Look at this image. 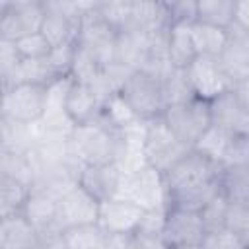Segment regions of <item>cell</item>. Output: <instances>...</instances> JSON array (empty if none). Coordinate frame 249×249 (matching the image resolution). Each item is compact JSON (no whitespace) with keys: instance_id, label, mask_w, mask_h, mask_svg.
I'll use <instances>...</instances> for the list:
<instances>
[{"instance_id":"obj_38","label":"cell","mask_w":249,"mask_h":249,"mask_svg":"<svg viewBox=\"0 0 249 249\" xmlns=\"http://www.w3.org/2000/svg\"><path fill=\"white\" fill-rule=\"evenodd\" d=\"M249 165V136H231L220 167H237Z\"/></svg>"},{"instance_id":"obj_20","label":"cell","mask_w":249,"mask_h":249,"mask_svg":"<svg viewBox=\"0 0 249 249\" xmlns=\"http://www.w3.org/2000/svg\"><path fill=\"white\" fill-rule=\"evenodd\" d=\"M228 31H230V41L220 60L228 70V74L237 84L239 80L249 78V33L241 31L235 25H231Z\"/></svg>"},{"instance_id":"obj_45","label":"cell","mask_w":249,"mask_h":249,"mask_svg":"<svg viewBox=\"0 0 249 249\" xmlns=\"http://www.w3.org/2000/svg\"><path fill=\"white\" fill-rule=\"evenodd\" d=\"M233 89H235V93L239 95V99L249 107V78L239 80V82L233 86Z\"/></svg>"},{"instance_id":"obj_35","label":"cell","mask_w":249,"mask_h":249,"mask_svg":"<svg viewBox=\"0 0 249 249\" xmlns=\"http://www.w3.org/2000/svg\"><path fill=\"white\" fill-rule=\"evenodd\" d=\"M226 230H230L233 235L239 237V241L249 249V208L228 204L226 212Z\"/></svg>"},{"instance_id":"obj_18","label":"cell","mask_w":249,"mask_h":249,"mask_svg":"<svg viewBox=\"0 0 249 249\" xmlns=\"http://www.w3.org/2000/svg\"><path fill=\"white\" fill-rule=\"evenodd\" d=\"M0 249H43V239L23 214H14L0 218Z\"/></svg>"},{"instance_id":"obj_42","label":"cell","mask_w":249,"mask_h":249,"mask_svg":"<svg viewBox=\"0 0 249 249\" xmlns=\"http://www.w3.org/2000/svg\"><path fill=\"white\" fill-rule=\"evenodd\" d=\"M134 249H169L163 241L161 235L158 233H142V231H134Z\"/></svg>"},{"instance_id":"obj_39","label":"cell","mask_w":249,"mask_h":249,"mask_svg":"<svg viewBox=\"0 0 249 249\" xmlns=\"http://www.w3.org/2000/svg\"><path fill=\"white\" fill-rule=\"evenodd\" d=\"M171 25H193L196 21V2L193 0H179V2H165Z\"/></svg>"},{"instance_id":"obj_43","label":"cell","mask_w":249,"mask_h":249,"mask_svg":"<svg viewBox=\"0 0 249 249\" xmlns=\"http://www.w3.org/2000/svg\"><path fill=\"white\" fill-rule=\"evenodd\" d=\"M233 25L239 27L241 31L249 33V0L235 2V12H233Z\"/></svg>"},{"instance_id":"obj_21","label":"cell","mask_w":249,"mask_h":249,"mask_svg":"<svg viewBox=\"0 0 249 249\" xmlns=\"http://www.w3.org/2000/svg\"><path fill=\"white\" fill-rule=\"evenodd\" d=\"M148 41H150V35L136 31V29H126V31L117 33L115 62L124 64L132 70H140L142 60L148 51Z\"/></svg>"},{"instance_id":"obj_10","label":"cell","mask_w":249,"mask_h":249,"mask_svg":"<svg viewBox=\"0 0 249 249\" xmlns=\"http://www.w3.org/2000/svg\"><path fill=\"white\" fill-rule=\"evenodd\" d=\"M115 43H117V31L111 29L99 18L97 4H95L80 19L76 45L86 49L89 54H93L101 66H107L115 62Z\"/></svg>"},{"instance_id":"obj_32","label":"cell","mask_w":249,"mask_h":249,"mask_svg":"<svg viewBox=\"0 0 249 249\" xmlns=\"http://www.w3.org/2000/svg\"><path fill=\"white\" fill-rule=\"evenodd\" d=\"M161 82H163V95H165L167 107L185 103V101H189V99L195 97L193 88H191V82L187 78V70L173 68Z\"/></svg>"},{"instance_id":"obj_17","label":"cell","mask_w":249,"mask_h":249,"mask_svg":"<svg viewBox=\"0 0 249 249\" xmlns=\"http://www.w3.org/2000/svg\"><path fill=\"white\" fill-rule=\"evenodd\" d=\"M64 109H66V115L70 117V121L74 123V126H78V124L91 123L101 115L103 99L97 95V91L91 86L72 80L70 89L66 93Z\"/></svg>"},{"instance_id":"obj_3","label":"cell","mask_w":249,"mask_h":249,"mask_svg":"<svg viewBox=\"0 0 249 249\" xmlns=\"http://www.w3.org/2000/svg\"><path fill=\"white\" fill-rule=\"evenodd\" d=\"M161 119L183 144H187L189 148H195L200 136L212 126L210 101L193 97L185 103L167 107Z\"/></svg>"},{"instance_id":"obj_19","label":"cell","mask_w":249,"mask_h":249,"mask_svg":"<svg viewBox=\"0 0 249 249\" xmlns=\"http://www.w3.org/2000/svg\"><path fill=\"white\" fill-rule=\"evenodd\" d=\"M0 150L2 152H18V154H29L41 134H43V126L41 123L35 124H23V123H16V121H8V119H0Z\"/></svg>"},{"instance_id":"obj_40","label":"cell","mask_w":249,"mask_h":249,"mask_svg":"<svg viewBox=\"0 0 249 249\" xmlns=\"http://www.w3.org/2000/svg\"><path fill=\"white\" fill-rule=\"evenodd\" d=\"M204 249H247L237 235H233L230 230L222 228L216 231H208L200 243Z\"/></svg>"},{"instance_id":"obj_26","label":"cell","mask_w":249,"mask_h":249,"mask_svg":"<svg viewBox=\"0 0 249 249\" xmlns=\"http://www.w3.org/2000/svg\"><path fill=\"white\" fill-rule=\"evenodd\" d=\"M29 195H31L29 185L16 181L12 177L0 175V218L21 214Z\"/></svg>"},{"instance_id":"obj_12","label":"cell","mask_w":249,"mask_h":249,"mask_svg":"<svg viewBox=\"0 0 249 249\" xmlns=\"http://www.w3.org/2000/svg\"><path fill=\"white\" fill-rule=\"evenodd\" d=\"M212 124L230 136H249V107L239 99L235 89H230L210 101Z\"/></svg>"},{"instance_id":"obj_22","label":"cell","mask_w":249,"mask_h":249,"mask_svg":"<svg viewBox=\"0 0 249 249\" xmlns=\"http://www.w3.org/2000/svg\"><path fill=\"white\" fill-rule=\"evenodd\" d=\"M78 27H80V21H76V19H72L60 12H54L45 4V19L41 25V33L51 43V47L76 43Z\"/></svg>"},{"instance_id":"obj_14","label":"cell","mask_w":249,"mask_h":249,"mask_svg":"<svg viewBox=\"0 0 249 249\" xmlns=\"http://www.w3.org/2000/svg\"><path fill=\"white\" fill-rule=\"evenodd\" d=\"M146 210L124 198H109L99 202L97 224L107 233H134L144 218Z\"/></svg>"},{"instance_id":"obj_47","label":"cell","mask_w":249,"mask_h":249,"mask_svg":"<svg viewBox=\"0 0 249 249\" xmlns=\"http://www.w3.org/2000/svg\"><path fill=\"white\" fill-rule=\"evenodd\" d=\"M169 249H204V247L198 243V245H177V247H169Z\"/></svg>"},{"instance_id":"obj_1","label":"cell","mask_w":249,"mask_h":249,"mask_svg":"<svg viewBox=\"0 0 249 249\" xmlns=\"http://www.w3.org/2000/svg\"><path fill=\"white\" fill-rule=\"evenodd\" d=\"M123 146V128L113 126L101 115L86 124L74 126L70 150L84 165L117 163Z\"/></svg>"},{"instance_id":"obj_15","label":"cell","mask_w":249,"mask_h":249,"mask_svg":"<svg viewBox=\"0 0 249 249\" xmlns=\"http://www.w3.org/2000/svg\"><path fill=\"white\" fill-rule=\"evenodd\" d=\"M21 214L39 231L43 243L49 237H54L60 233V230H58V198L56 196H53L45 191L31 189V195H29Z\"/></svg>"},{"instance_id":"obj_5","label":"cell","mask_w":249,"mask_h":249,"mask_svg":"<svg viewBox=\"0 0 249 249\" xmlns=\"http://www.w3.org/2000/svg\"><path fill=\"white\" fill-rule=\"evenodd\" d=\"M189 150L187 144H183L171 128L165 124L163 119L148 121L146 124V140H144V158L150 167L165 175Z\"/></svg>"},{"instance_id":"obj_36","label":"cell","mask_w":249,"mask_h":249,"mask_svg":"<svg viewBox=\"0 0 249 249\" xmlns=\"http://www.w3.org/2000/svg\"><path fill=\"white\" fill-rule=\"evenodd\" d=\"M228 200L226 196L220 193L214 200H210L202 210H200V218H202V224H204V230L206 233L208 231H216V230H222L226 226V212H228Z\"/></svg>"},{"instance_id":"obj_24","label":"cell","mask_w":249,"mask_h":249,"mask_svg":"<svg viewBox=\"0 0 249 249\" xmlns=\"http://www.w3.org/2000/svg\"><path fill=\"white\" fill-rule=\"evenodd\" d=\"M220 191L230 204L249 208V165L222 167Z\"/></svg>"},{"instance_id":"obj_27","label":"cell","mask_w":249,"mask_h":249,"mask_svg":"<svg viewBox=\"0 0 249 249\" xmlns=\"http://www.w3.org/2000/svg\"><path fill=\"white\" fill-rule=\"evenodd\" d=\"M235 2L231 0H198L196 2V21L214 25L220 29H230L233 25Z\"/></svg>"},{"instance_id":"obj_34","label":"cell","mask_w":249,"mask_h":249,"mask_svg":"<svg viewBox=\"0 0 249 249\" xmlns=\"http://www.w3.org/2000/svg\"><path fill=\"white\" fill-rule=\"evenodd\" d=\"M16 43V49L21 56V60H41V58H47L49 53H51V43L43 37L41 31L37 33H31V35H25Z\"/></svg>"},{"instance_id":"obj_8","label":"cell","mask_w":249,"mask_h":249,"mask_svg":"<svg viewBox=\"0 0 249 249\" xmlns=\"http://www.w3.org/2000/svg\"><path fill=\"white\" fill-rule=\"evenodd\" d=\"M220 171H222L220 163H216L214 160L206 158L204 154L193 148L163 175L167 195L212 183L220 177Z\"/></svg>"},{"instance_id":"obj_46","label":"cell","mask_w":249,"mask_h":249,"mask_svg":"<svg viewBox=\"0 0 249 249\" xmlns=\"http://www.w3.org/2000/svg\"><path fill=\"white\" fill-rule=\"evenodd\" d=\"M43 249H70V247H68V243L64 241L62 233H58V235H54V237H49V239L43 243Z\"/></svg>"},{"instance_id":"obj_13","label":"cell","mask_w":249,"mask_h":249,"mask_svg":"<svg viewBox=\"0 0 249 249\" xmlns=\"http://www.w3.org/2000/svg\"><path fill=\"white\" fill-rule=\"evenodd\" d=\"M99 218V202L80 185L72 187L58 200V230L60 233L74 226L95 224Z\"/></svg>"},{"instance_id":"obj_44","label":"cell","mask_w":249,"mask_h":249,"mask_svg":"<svg viewBox=\"0 0 249 249\" xmlns=\"http://www.w3.org/2000/svg\"><path fill=\"white\" fill-rule=\"evenodd\" d=\"M105 249H134L132 233H109Z\"/></svg>"},{"instance_id":"obj_6","label":"cell","mask_w":249,"mask_h":249,"mask_svg":"<svg viewBox=\"0 0 249 249\" xmlns=\"http://www.w3.org/2000/svg\"><path fill=\"white\" fill-rule=\"evenodd\" d=\"M47 88L39 84H18L4 89L0 119L35 124L41 123L47 111Z\"/></svg>"},{"instance_id":"obj_30","label":"cell","mask_w":249,"mask_h":249,"mask_svg":"<svg viewBox=\"0 0 249 249\" xmlns=\"http://www.w3.org/2000/svg\"><path fill=\"white\" fill-rule=\"evenodd\" d=\"M99 18L117 33L126 31L132 21V0H109L97 2Z\"/></svg>"},{"instance_id":"obj_11","label":"cell","mask_w":249,"mask_h":249,"mask_svg":"<svg viewBox=\"0 0 249 249\" xmlns=\"http://www.w3.org/2000/svg\"><path fill=\"white\" fill-rule=\"evenodd\" d=\"M204 235H206V230H204L200 212L167 206L165 224H163V231H161V237L167 247L198 245V243H202Z\"/></svg>"},{"instance_id":"obj_31","label":"cell","mask_w":249,"mask_h":249,"mask_svg":"<svg viewBox=\"0 0 249 249\" xmlns=\"http://www.w3.org/2000/svg\"><path fill=\"white\" fill-rule=\"evenodd\" d=\"M101 70H103V66L95 60V56L76 45V54H74V62H72V70H70L72 80L93 88L101 78Z\"/></svg>"},{"instance_id":"obj_28","label":"cell","mask_w":249,"mask_h":249,"mask_svg":"<svg viewBox=\"0 0 249 249\" xmlns=\"http://www.w3.org/2000/svg\"><path fill=\"white\" fill-rule=\"evenodd\" d=\"M107 235L109 233L97 222L74 226L62 231V237L70 249H105Z\"/></svg>"},{"instance_id":"obj_7","label":"cell","mask_w":249,"mask_h":249,"mask_svg":"<svg viewBox=\"0 0 249 249\" xmlns=\"http://www.w3.org/2000/svg\"><path fill=\"white\" fill-rule=\"evenodd\" d=\"M45 19V0H2L0 39L18 41L41 31Z\"/></svg>"},{"instance_id":"obj_25","label":"cell","mask_w":249,"mask_h":249,"mask_svg":"<svg viewBox=\"0 0 249 249\" xmlns=\"http://www.w3.org/2000/svg\"><path fill=\"white\" fill-rule=\"evenodd\" d=\"M167 54L173 68L187 70L196 58V51L191 37V25H171L167 33Z\"/></svg>"},{"instance_id":"obj_9","label":"cell","mask_w":249,"mask_h":249,"mask_svg":"<svg viewBox=\"0 0 249 249\" xmlns=\"http://www.w3.org/2000/svg\"><path fill=\"white\" fill-rule=\"evenodd\" d=\"M187 78L191 82L195 97H200L204 101H214L235 86L222 60L216 56H196L187 68Z\"/></svg>"},{"instance_id":"obj_33","label":"cell","mask_w":249,"mask_h":249,"mask_svg":"<svg viewBox=\"0 0 249 249\" xmlns=\"http://www.w3.org/2000/svg\"><path fill=\"white\" fill-rule=\"evenodd\" d=\"M230 140H231V136L228 132H224L222 128H218V126L212 124L200 136V140L195 144V150L200 152V154H204L206 158L214 160L216 163H220L222 158H224V152H226V148L230 144Z\"/></svg>"},{"instance_id":"obj_2","label":"cell","mask_w":249,"mask_h":249,"mask_svg":"<svg viewBox=\"0 0 249 249\" xmlns=\"http://www.w3.org/2000/svg\"><path fill=\"white\" fill-rule=\"evenodd\" d=\"M119 95L124 99V103L140 121L161 119L167 109L163 95V82L142 70H134L128 76Z\"/></svg>"},{"instance_id":"obj_23","label":"cell","mask_w":249,"mask_h":249,"mask_svg":"<svg viewBox=\"0 0 249 249\" xmlns=\"http://www.w3.org/2000/svg\"><path fill=\"white\" fill-rule=\"evenodd\" d=\"M191 37H193L196 56H216V58H220L222 53L228 47L230 31L195 21L191 25Z\"/></svg>"},{"instance_id":"obj_37","label":"cell","mask_w":249,"mask_h":249,"mask_svg":"<svg viewBox=\"0 0 249 249\" xmlns=\"http://www.w3.org/2000/svg\"><path fill=\"white\" fill-rule=\"evenodd\" d=\"M74 54H76V43H66V45H60V47H53V49H51L47 60H49L53 72H54L58 78L70 76L72 62H74Z\"/></svg>"},{"instance_id":"obj_4","label":"cell","mask_w":249,"mask_h":249,"mask_svg":"<svg viewBox=\"0 0 249 249\" xmlns=\"http://www.w3.org/2000/svg\"><path fill=\"white\" fill-rule=\"evenodd\" d=\"M117 198L130 200L144 210L167 208V189L163 175L150 165H144L134 173H123Z\"/></svg>"},{"instance_id":"obj_16","label":"cell","mask_w":249,"mask_h":249,"mask_svg":"<svg viewBox=\"0 0 249 249\" xmlns=\"http://www.w3.org/2000/svg\"><path fill=\"white\" fill-rule=\"evenodd\" d=\"M121 179H123V171L117 163L84 165L78 175V185L84 191H88L97 202H105L117 196Z\"/></svg>"},{"instance_id":"obj_29","label":"cell","mask_w":249,"mask_h":249,"mask_svg":"<svg viewBox=\"0 0 249 249\" xmlns=\"http://www.w3.org/2000/svg\"><path fill=\"white\" fill-rule=\"evenodd\" d=\"M0 175L12 177L16 181H21V183L33 187L35 167H33V161H31L29 154L2 152L0 150Z\"/></svg>"},{"instance_id":"obj_41","label":"cell","mask_w":249,"mask_h":249,"mask_svg":"<svg viewBox=\"0 0 249 249\" xmlns=\"http://www.w3.org/2000/svg\"><path fill=\"white\" fill-rule=\"evenodd\" d=\"M19 62H21V56L16 49V43L0 39V78L2 80L10 78L14 70L19 66Z\"/></svg>"}]
</instances>
